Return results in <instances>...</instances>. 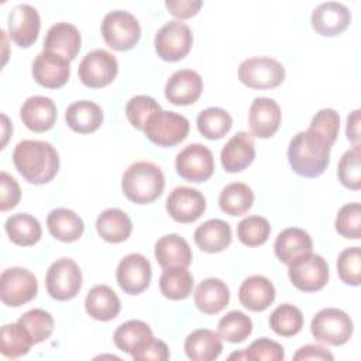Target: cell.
<instances>
[{
	"instance_id": "obj_45",
	"label": "cell",
	"mask_w": 361,
	"mask_h": 361,
	"mask_svg": "<svg viewBox=\"0 0 361 361\" xmlns=\"http://www.w3.org/2000/svg\"><path fill=\"white\" fill-rule=\"evenodd\" d=\"M159 103L147 94H138L131 97L126 104V116L130 121V124L137 130H144V126L149 116H152L157 111H161Z\"/></svg>"
},
{
	"instance_id": "obj_38",
	"label": "cell",
	"mask_w": 361,
	"mask_h": 361,
	"mask_svg": "<svg viewBox=\"0 0 361 361\" xmlns=\"http://www.w3.org/2000/svg\"><path fill=\"white\" fill-rule=\"evenodd\" d=\"M199 133L207 140L223 138L233 126L231 116L220 107H209L202 110L196 118Z\"/></svg>"
},
{
	"instance_id": "obj_25",
	"label": "cell",
	"mask_w": 361,
	"mask_h": 361,
	"mask_svg": "<svg viewBox=\"0 0 361 361\" xmlns=\"http://www.w3.org/2000/svg\"><path fill=\"white\" fill-rule=\"evenodd\" d=\"M312 237L307 231L298 227H289L282 230L274 244L276 258L286 265L292 264L299 257L312 252Z\"/></svg>"
},
{
	"instance_id": "obj_55",
	"label": "cell",
	"mask_w": 361,
	"mask_h": 361,
	"mask_svg": "<svg viewBox=\"0 0 361 361\" xmlns=\"http://www.w3.org/2000/svg\"><path fill=\"white\" fill-rule=\"evenodd\" d=\"M1 118H3V121H4V124H3V127H4V131H3V135H4V140H3V147H1V148H4V145H6V140H7V137H8V135H7V131H6V126H7V124H8V118H7V117H6V116H4V114H3V116H1Z\"/></svg>"
},
{
	"instance_id": "obj_4",
	"label": "cell",
	"mask_w": 361,
	"mask_h": 361,
	"mask_svg": "<svg viewBox=\"0 0 361 361\" xmlns=\"http://www.w3.org/2000/svg\"><path fill=\"white\" fill-rule=\"evenodd\" d=\"M354 324L350 316L336 307H326L317 312L310 323L313 337L329 345H343L353 336Z\"/></svg>"
},
{
	"instance_id": "obj_22",
	"label": "cell",
	"mask_w": 361,
	"mask_h": 361,
	"mask_svg": "<svg viewBox=\"0 0 361 361\" xmlns=\"http://www.w3.org/2000/svg\"><path fill=\"white\" fill-rule=\"evenodd\" d=\"M20 118L31 131H48L56 121V106L51 97L38 94L31 96L23 103L20 109Z\"/></svg>"
},
{
	"instance_id": "obj_51",
	"label": "cell",
	"mask_w": 361,
	"mask_h": 361,
	"mask_svg": "<svg viewBox=\"0 0 361 361\" xmlns=\"http://www.w3.org/2000/svg\"><path fill=\"white\" fill-rule=\"evenodd\" d=\"M203 6L202 0H166L165 7L168 8L169 14L182 20L190 18L197 14L200 7Z\"/></svg>"
},
{
	"instance_id": "obj_28",
	"label": "cell",
	"mask_w": 361,
	"mask_h": 361,
	"mask_svg": "<svg viewBox=\"0 0 361 361\" xmlns=\"http://www.w3.org/2000/svg\"><path fill=\"white\" fill-rule=\"evenodd\" d=\"M230 302V289L219 278L203 279L195 290V305L206 314L220 313Z\"/></svg>"
},
{
	"instance_id": "obj_3",
	"label": "cell",
	"mask_w": 361,
	"mask_h": 361,
	"mask_svg": "<svg viewBox=\"0 0 361 361\" xmlns=\"http://www.w3.org/2000/svg\"><path fill=\"white\" fill-rule=\"evenodd\" d=\"M165 188V176L159 166L149 161L131 164L121 178V189L126 197L137 204L152 203Z\"/></svg>"
},
{
	"instance_id": "obj_14",
	"label": "cell",
	"mask_w": 361,
	"mask_h": 361,
	"mask_svg": "<svg viewBox=\"0 0 361 361\" xmlns=\"http://www.w3.org/2000/svg\"><path fill=\"white\" fill-rule=\"evenodd\" d=\"M152 276L149 261L141 254H128L117 265L116 279L118 286L128 295L144 292Z\"/></svg>"
},
{
	"instance_id": "obj_48",
	"label": "cell",
	"mask_w": 361,
	"mask_h": 361,
	"mask_svg": "<svg viewBox=\"0 0 361 361\" xmlns=\"http://www.w3.org/2000/svg\"><path fill=\"white\" fill-rule=\"evenodd\" d=\"M309 128L322 134L333 145L340 130V116L333 109H322L312 118Z\"/></svg>"
},
{
	"instance_id": "obj_7",
	"label": "cell",
	"mask_w": 361,
	"mask_h": 361,
	"mask_svg": "<svg viewBox=\"0 0 361 361\" xmlns=\"http://www.w3.org/2000/svg\"><path fill=\"white\" fill-rule=\"evenodd\" d=\"M47 292L52 299L71 300L82 288V271L71 258H59L52 262L45 276Z\"/></svg>"
},
{
	"instance_id": "obj_31",
	"label": "cell",
	"mask_w": 361,
	"mask_h": 361,
	"mask_svg": "<svg viewBox=\"0 0 361 361\" xmlns=\"http://www.w3.org/2000/svg\"><path fill=\"white\" fill-rule=\"evenodd\" d=\"M183 347L192 361H213L221 354L223 343L217 331L197 329L186 337Z\"/></svg>"
},
{
	"instance_id": "obj_34",
	"label": "cell",
	"mask_w": 361,
	"mask_h": 361,
	"mask_svg": "<svg viewBox=\"0 0 361 361\" xmlns=\"http://www.w3.org/2000/svg\"><path fill=\"white\" fill-rule=\"evenodd\" d=\"M96 230L104 241L117 244L126 241L130 237L133 231V223L126 212L111 207L99 214L96 220Z\"/></svg>"
},
{
	"instance_id": "obj_33",
	"label": "cell",
	"mask_w": 361,
	"mask_h": 361,
	"mask_svg": "<svg viewBox=\"0 0 361 361\" xmlns=\"http://www.w3.org/2000/svg\"><path fill=\"white\" fill-rule=\"evenodd\" d=\"M47 226L51 235L63 243H73L83 234V220L71 209L58 207L49 212Z\"/></svg>"
},
{
	"instance_id": "obj_27",
	"label": "cell",
	"mask_w": 361,
	"mask_h": 361,
	"mask_svg": "<svg viewBox=\"0 0 361 361\" xmlns=\"http://www.w3.org/2000/svg\"><path fill=\"white\" fill-rule=\"evenodd\" d=\"M157 262L165 269L171 267L188 268L192 262V250L188 241L178 234H166L155 243Z\"/></svg>"
},
{
	"instance_id": "obj_26",
	"label": "cell",
	"mask_w": 361,
	"mask_h": 361,
	"mask_svg": "<svg viewBox=\"0 0 361 361\" xmlns=\"http://www.w3.org/2000/svg\"><path fill=\"white\" fill-rule=\"evenodd\" d=\"M85 309L94 320L110 322L118 316L121 303L117 293L110 286L96 285L85 298Z\"/></svg>"
},
{
	"instance_id": "obj_2",
	"label": "cell",
	"mask_w": 361,
	"mask_h": 361,
	"mask_svg": "<svg viewBox=\"0 0 361 361\" xmlns=\"http://www.w3.org/2000/svg\"><path fill=\"white\" fill-rule=\"evenodd\" d=\"M330 149L331 145L322 134L307 128L290 140L288 161L295 173L303 178H317L329 166Z\"/></svg>"
},
{
	"instance_id": "obj_52",
	"label": "cell",
	"mask_w": 361,
	"mask_h": 361,
	"mask_svg": "<svg viewBox=\"0 0 361 361\" xmlns=\"http://www.w3.org/2000/svg\"><path fill=\"white\" fill-rule=\"evenodd\" d=\"M169 358V348L168 345L162 341L154 337V340L142 350L140 351L137 355L133 357V360L135 361H166Z\"/></svg>"
},
{
	"instance_id": "obj_10",
	"label": "cell",
	"mask_w": 361,
	"mask_h": 361,
	"mask_svg": "<svg viewBox=\"0 0 361 361\" xmlns=\"http://www.w3.org/2000/svg\"><path fill=\"white\" fill-rule=\"evenodd\" d=\"M38 282L35 275L21 267H11L1 272L0 298L10 307H18L37 296Z\"/></svg>"
},
{
	"instance_id": "obj_19",
	"label": "cell",
	"mask_w": 361,
	"mask_h": 361,
	"mask_svg": "<svg viewBox=\"0 0 361 361\" xmlns=\"http://www.w3.org/2000/svg\"><path fill=\"white\" fill-rule=\"evenodd\" d=\"M69 61L65 58L42 51L32 62V76L35 82L48 89L62 87L69 79Z\"/></svg>"
},
{
	"instance_id": "obj_18",
	"label": "cell",
	"mask_w": 361,
	"mask_h": 361,
	"mask_svg": "<svg viewBox=\"0 0 361 361\" xmlns=\"http://www.w3.org/2000/svg\"><path fill=\"white\" fill-rule=\"evenodd\" d=\"M310 23L317 34L323 37H336L350 25L351 13L347 6L338 1H326L313 10Z\"/></svg>"
},
{
	"instance_id": "obj_40",
	"label": "cell",
	"mask_w": 361,
	"mask_h": 361,
	"mask_svg": "<svg viewBox=\"0 0 361 361\" xmlns=\"http://www.w3.org/2000/svg\"><path fill=\"white\" fill-rule=\"evenodd\" d=\"M252 331V320L240 310H231L223 316L217 324V333L221 340L228 343H241Z\"/></svg>"
},
{
	"instance_id": "obj_6",
	"label": "cell",
	"mask_w": 361,
	"mask_h": 361,
	"mask_svg": "<svg viewBox=\"0 0 361 361\" xmlns=\"http://www.w3.org/2000/svg\"><path fill=\"white\" fill-rule=\"evenodd\" d=\"M189 127V120L185 116L161 110L149 116L142 131L155 145L173 147L188 137Z\"/></svg>"
},
{
	"instance_id": "obj_12",
	"label": "cell",
	"mask_w": 361,
	"mask_h": 361,
	"mask_svg": "<svg viewBox=\"0 0 361 361\" xmlns=\"http://www.w3.org/2000/svg\"><path fill=\"white\" fill-rule=\"evenodd\" d=\"M118 72V62L113 54L106 49H93L87 52L79 63L78 75L80 82L92 89L110 85Z\"/></svg>"
},
{
	"instance_id": "obj_39",
	"label": "cell",
	"mask_w": 361,
	"mask_h": 361,
	"mask_svg": "<svg viewBox=\"0 0 361 361\" xmlns=\"http://www.w3.org/2000/svg\"><path fill=\"white\" fill-rule=\"evenodd\" d=\"M269 327L282 337H292L303 327V314L299 307L283 303L279 305L269 316Z\"/></svg>"
},
{
	"instance_id": "obj_43",
	"label": "cell",
	"mask_w": 361,
	"mask_h": 361,
	"mask_svg": "<svg viewBox=\"0 0 361 361\" xmlns=\"http://www.w3.org/2000/svg\"><path fill=\"white\" fill-rule=\"evenodd\" d=\"M337 176L343 186L351 190H360L361 188V147L355 144L347 149L337 166Z\"/></svg>"
},
{
	"instance_id": "obj_16",
	"label": "cell",
	"mask_w": 361,
	"mask_h": 361,
	"mask_svg": "<svg viewBox=\"0 0 361 361\" xmlns=\"http://www.w3.org/2000/svg\"><path fill=\"white\" fill-rule=\"evenodd\" d=\"M8 35L21 48L31 47L39 34L41 18L30 4H18L8 14Z\"/></svg>"
},
{
	"instance_id": "obj_54",
	"label": "cell",
	"mask_w": 361,
	"mask_h": 361,
	"mask_svg": "<svg viewBox=\"0 0 361 361\" xmlns=\"http://www.w3.org/2000/svg\"><path fill=\"white\" fill-rule=\"evenodd\" d=\"M360 110H354L348 117H347V128L345 134L350 142L360 144Z\"/></svg>"
},
{
	"instance_id": "obj_44",
	"label": "cell",
	"mask_w": 361,
	"mask_h": 361,
	"mask_svg": "<svg viewBox=\"0 0 361 361\" xmlns=\"http://www.w3.org/2000/svg\"><path fill=\"white\" fill-rule=\"evenodd\" d=\"M271 234V226L265 217L248 216L237 226V237L247 247H258L267 243Z\"/></svg>"
},
{
	"instance_id": "obj_46",
	"label": "cell",
	"mask_w": 361,
	"mask_h": 361,
	"mask_svg": "<svg viewBox=\"0 0 361 361\" xmlns=\"http://www.w3.org/2000/svg\"><path fill=\"white\" fill-rule=\"evenodd\" d=\"M336 231L350 240L361 237V206L358 202L344 204L336 217Z\"/></svg>"
},
{
	"instance_id": "obj_24",
	"label": "cell",
	"mask_w": 361,
	"mask_h": 361,
	"mask_svg": "<svg viewBox=\"0 0 361 361\" xmlns=\"http://www.w3.org/2000/svg\"><path fill=\"white\" fill-rule=\"evenodd\" d=\"M238 300L251 312H262L275 300V286L262 275L248 276L240 285Z\"/></svg>"
},
{
	"instance_id": "obj_8",
	"label": "cell",
	"mask_w": 361,
	"mask_h": 361,
	"mask_svg": "<svg viewBox=\"0 0 361 361\" xmlns=\"http://www.w3.org/2000/svg\"><path fill=\"white\" fill-rule=\"evenodd\" d=\"M193 34L188 24L180 20H172L162 25L154 39L155 52L158 56L168 62L183 59L192 48Z\"/></svg>"
},
{
	"instance_id": "obj_50",
	"label": "cell",
	"mask_w": 361,
	"mask_h": 361,
	"mask_svg": "<svg viewBox=\"0 0 361 361\" xmlns=\"http://www.w3.org/2000/svg\"><path fill=\"white\" fill-rule=\"evenodd\" d=\"M21 197V189L18 182L8 175L7 172L1 171L0 173V210L6 212L14 209Z\"/></svg>"
},
{
	"instance_id": "obj_9",
	"label": "cell",
	"mask_w": 361,
	"mask_h": 361,
	"mask_svg": "<svg viewBox=\"0 0 361 361\" xmlns=\"http://www.w3.org/2000/svg\"><path fill=\"white\" fill-rule=\"evenodd\" d=\"M238 79L251 89H272L285 79V68L269 56H252L238 66Z\"/></svg>"
},
{
	"instance_id": "obj_47",
	"label": "cell",
	"mask_w": 361,
	"mask_h": 361,
	"mask_svg": "<svg viewBox=\"0 0 361 361\" xmlns=\"http://www.w3.org/2000/svg\"><path fill=\"white\" fill-rule=\"evenodd\" d=\"M337 274L340 279L351 286H358L361 282V250L350 247L343 250L337 258Z\"/></svg>"
},
{
	"instance_id": "obj_5",
	"label": "cell",
	"mask_w": 361,
	"mask_h": 361,
	"mask_svg": "<svg viewBox=\"0 0 361 361\" xmlns=\"http://www.w3.org/2000/svg\"><path fill=\"white\" fill-rule=\"evenodd\" d=\"M100 31L104 42L116 51L131 49L141 37L138 20L128 11L114 10L103 17Z\"/></svg>"
},
{
	"instance_id": "obj_29",
	"label": "cell",
	"mask_w": 361,
	"mask_h": 361,
	"mask_svg": "<svg viewBox=\"0 0 361 361\" xmlns=\"http://www.w3.org/2000/svg\"><path fill=\"white\" fill-rule=\"evenodd\" d=\"M113 338L117 348L134 357L154 340V336L145 322L128 320L116 329Z\"/></svg>"
},
{
	"instance_id": "obj_15",
	"label": "cell",
	"mask_w": 361,
	"mask_h": 361,
	"mask_svg": "<svg viewBox=\"0 0 361 361\" xmlns=\"http://www.w3.org/2000/svg\"><path fill=\"white\" fill-rule=\"evenodd\" d=\"M166 212L178 223H193L206 210L204 196L193 188L178 186L166 197Z\"/></svg>"
},
{
	"instance_id": "obj_30",
	"label": "cell",
	"mask_w": 361,
	"mask_h": 361,
	"mask_svg": "<svg viewBox=\"0 0 361 361\" xmlns=\"http://www.w3.org/2000/svg\"><path fill=\"white\" fill-rule=\"evenodd\" d=\"M193 240L204 252H220L231 244V227L224 220L210 219L195 230Z\"/></svg>"
},
{
	"instance_id": "obj_20",
	"label": "cell",
	"mask_w": 361,
	"mask_h": 361,
	"mask_svg": "<svg viewBox=\"0 0 361 361\" xmlns=\"http://www.w3.org/2000/svg\"><path fill=\"white\" fill-rule=\"evenodd\" d=\"M281 107L269 97H255L248 113L251 135L258 138L272 137L281 124Z\"/></svg>"
},
{
	"instance_id": "obj_13",
	"label": "cell",
	"mask_w": 361,
	"mask_h": 361,
	"mask_svg": "<svg viewBox=\"0 0 361 361\" xmlns=\"http://www.w3.org/2000/svg\"><path fill=\"white\" fill-rule=\"evenodd\" d=\"M175 168L178 175L188 182H204L214 172L212 151L199 142L189 144L176 155Z\"/></svg>"
},
{
	"instance_id": "obj_23",
	"label": "cell",
	"mask_w": 361,
	"mask_h": 361,
	"mask_svg": "<svg viewBox=\"0 0 361 361\" xmlns=\"http://www.w3.org/2000/svg\"><path fill=\"white\" fill-rule=\"evenodd\" d=\"M80 32L69 23L61 21L54 24L44 39V51L54 52L66 61H73L80 49Z\"/></svg>"
},
{
	"instance_id": "obj_37",
	"label": "cell",
	"mask_w": 361,
	"mask_h": 361,
	"mask_svg": "<svg viewBox=\"0 0 361 361\" xmlns=\"http://www.w3.org/2000/svg\"><path fill=\"white\" fill-rule=\"evenodd\" d=\"M252 203L254 192L243 182H233L227 185L219 196V206L228 216H241L247 213Z\"/></svg>"
},
{
	"instance_id": "obj_32",
	"label": "cell",
	"mask_w": 361,
	"mask_h": 361,
	"mask_svg": "<svg viewBox=\"0 0 361 361\" xmlns=\"http://www.w3.org/2000/svg\"><path fill=\"white\" fill-rule=\"evenodd\" d=\"M65 121L68 127L75 133L89 134L102 126L103 111L94 102L79 100L66 109Z\"/></svg>"
},
{
	"instance_id": "obj_42",
	"label": "cell",
	"mask_w": 361,
	"mask_h": 361,
	"mask_svg": "<svg viewBox=\"0 0 361 361\" xmlns=\"http://www.w3.org/2000/svg\"><path fill=\"white\" fill-rule=\"evenodd\" d=\"M32 344L30 336L18 323L4 324L1 327V354L4 357L18 358L25 355Z\"/></svg>"
},
{
	"instance_id": "obj_1",
	"label": "cell",
	"mask_w": 361,
	"mask_h": 361,
	"mask_svg": "<svg viewBox=\"0 0 361 361\" xmlns=\"http://www.w3.org/2000/svg\"><path fill=\"white\" fill-rule=\"evenodd\" d=\"M13 162L18 173L30 183L44 185L55 178L59 155L52 144L39 140H23L13 151Z\"/></svg>"
},
{
	"instance_id": "obj_21",
	"label": "cell",
	"mask_w": 361,
	"mask_h": 361,
	"mask_svg": "<svg viewBox=\"0 0 361 361\" xmlns=\"http://www.w3.org/2000/svg\"><path fill=\"white\" fill-rule=\"evenodd\" d=\"M255 158L254 138L247 131L233 135L221 149L220 161L226 172H240L251 165Z\"/></svg>"
},
{
	"instance_id": "obj_41",
	"label": "cell",
	"mask_w": 361,
	"mask_h": 361,
	"mask_svg": "<svg viewBox=\"0 0 361 361\" xmlns=\"http://www.w3.org/2000/svg\"><path fill=\"white\" fill-rule=\"evenodd\" d=\"M17 323L27 331L34 344L42 343L54 331V319L44 309H31L20 316Z\"/></svg>"
},
{
	"instance_id": "obj_49",
	"label": "cell",
	"mask_w": 361,
	"mask_h": 361,
	"mask_svg": "<svg viewBox=\"0 0 361 361\" xmlns=\"http://www.w3.org/2000/svg\"><path fill=\"white\" fill-rule=\"evenodd\" d=\"M244 350H245L247 360H252V361H261V360L282 361L285 357L282 345L267 337H261L252 341L250 347Z\"/></svg>"
},
{
	"instance_id": "obj_36",
	"label": "cell",
	"mask_w": 361,
	"mask_h": 361,
	"mask_svg": "<svg viewBox=\"0 0 361 361\" xmlns=\"http://www.w3.org/2000/svg\"><path fill=\"white\" fill-rule=\"evenodd\" d=\"M159 289L171 300L186 299L193 289V276L182 267L165 268L159 276Z\"/></svg>"
},
{
	"instance_id": "obj_17",
	"label": "cell",
	"mask_w": 361,
	"mask_h": 361,
	"mask_svg": "<svg viewBox=\"0 0 361 361\" xmlns=\"http://www.w3.org/2000/svg\"><path fill=\"white\" fill-rule=\"evenodd\" d=\"M203 90V80L196 71L180 69L165 83V97L175 106H189L197 102Z\"/></svg>"
},
{
	"instance_id": "obj_11",
	"label": "cell",
	"mask_w": 361,
	"mask_h": 361,
	"mask_svg": "<svg viewBox=\"0 0 361 361\" xmlns=\"http://www.w3.org/2000/svg\"><path fill=\"white\" fill-rule=\"evenodd\" d=\"M289 279L295 288L303 292H317L329 281V265L319 254H305L289 264Z\"/></svg>"
},
{
	"instance_id": "obj_35",
	"label": "cell",
	"mask_w": 361,
	"mask_h": 361,
	"mask_svg": "<svg viewBox=\"0 0 361 361\" xmlns=\"http://www.w3.org/2000/svg\"><path fill=\"white\" fill-rule=\"evenodd\" d=\"M4 230L10 241L21 247L37 244L42 234L39 221L28 213H17L10 216L4 223Z\"/></svg>"
},
{
	"instance_id": "obj_53",
	"label": "cell",
	"mask_w": 361,
	"mask_h": 361,
	"mask_svg": "<svg viewBox=\"0 0 361 361\" xmlns=\"http://www.w3.org/2000/svg\"><path fill=\"white\" fill-rule=\"evenodd\" d=\"M333 354L323 345L320 344H306L300 347L295 354L293 360L300 361V360H333Z\"/></svg>"
}]
</instances>
